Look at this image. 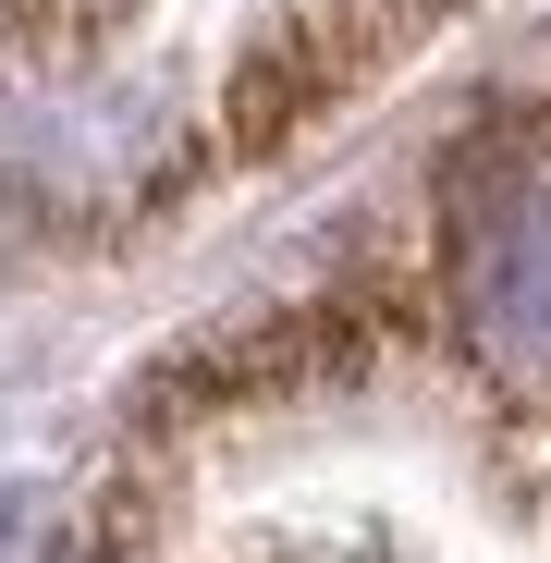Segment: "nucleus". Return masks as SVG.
<instances>
[{
	"label": "nucleus",
	"mask_w": 551,
	"mask_h": 563,
	"mask_svg": "<svg viewBox=\"0 0 551 563\" xmlns=\"http://www.w3.org/2000/svg\"><path fill=\"white\" fill-rule=\"evenodd\" d=\"M441 282L466 319V355L515 405H551V135L539 123L466 135L441 184Z\"/></svg>",
	"instance_id": "obj_1"
}]
</instances>
